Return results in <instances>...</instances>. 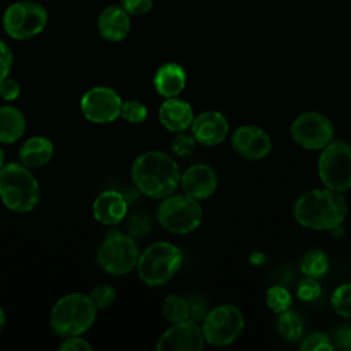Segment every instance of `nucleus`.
<instances>
[{
	"label": "nucleus",
	"instance_id": "42",
	"mask_svg": "<svg viewBox=\"0 0 351 351\" xmlns=\"http://www.w3.org/2000/svg\"><path fill=\"white\" fill-rule=\"evenodd\" d=\"M4 166V154H3V149L0 148V169Z\"/></svg>",
	"mask_w": 351,
	"mask_h": 351
},
{
	"label": "nucleus",
	"instance_id": "32",
	"mask_svg": "<svg viewBox=\"0 0 351 351\" xmlns=\"http://www.w3.org/2000/svg\"><path fill=\"white\" fill-rule=\"evenodd\" d=\"M296 295L300 300H304V302L315 300L321 295V285L318 284L317 278L306 277L302 281H299L296 288Z\"/></svg>",
	"mask_w": 351,
	"mask_h": 351
},
{
	"label": "nucleus",
	"instance_id": "6",
	"mask_svg": "<svg viewBox=\"0 0 351 351\" xmlns=\"http://www.w3.org/2000/svg\"><path fill=\"white\" fill-rule=\"evenodd\" d=\"M138 256L140 250L134 237L118 229H111L106 233L96 254L99 266L115 276L132 271L137 266Z\"/></svg>",
	"mask_w": 351,
	"mask_h": 351
},
{
	"label": "nucleus",
	"instance_id": "9",
	"mask_svg": "<svg viewBox=\"0 0 351 351\" xmlns=\"http://www.w3.org/2000/svg\"><path fill=\"white\" fill-rule=\"evenodd\" d=\"M202 208L197 200L186 195L165 199L158 208V221L169 232L185 234L195 230L202 222Z\"/></svg>",
	"mask_w": 351,
	"mask_h": 351
},
{
	"label": "nucleus",
	"instance_id": "30",
	"mask_svg": "<svg viewBox=\"0 0 351 351\" xmlns=\"http://www.w3.org/2000/svg\"><path fill=\"white\" fill-rule=\"evenodd\" d=\"M147 107L138 100H128L122 103L121 117L129 123H141L147 118Z\"/></svg>",
	"mask_w": 351,
	"mask_h": 351
},
{
	"label": "nucleus",
	"instance_id": "38",
	"mask_svg": "<svg viewBox=\"0 0 351 351\" xmlns=\"http://www.w3.org/2000/svg\"><path fill=\"white\" fill-rule=\"evenodd\" d=\"M60 351H90L92 346L88 340L82 339L81 336H70L64 337L62 344L59 346Z\"/></svg>",
	"mask_w": 351,
	"mask_h": 351
},
{
	"label": "nucleus",
	"instance_id": "4",
	"mask_svg": "<svg viewBox=\"0 0 351 351\" xmlns=\"http://www.w3.org/2000/svg\"><path fill=\"white\" fill-rule=\"evenodd\" d=\"M96 313L89 296L78 292L67 293L53 304L49 325L59 337L81 336L93 325Z\"/></svg>",
	"mask_w": 351,
	"mask_h": 351
},
{
	"label": "nucleus",
	"instance_id": "19",
	"mask_svg": "<svg viewBox=\"0 0 351 351\" xmlns=\"http://www.w3.org/2000/svg\"><path fill=\"white\" fill-rule=\"evenodd\" d=\"M159 121L170 132H184L192 125L193 110L185 100L167 97L159 108Z\"/></svg>",
	"mask_w": 351,
	"mask_h": 351
},
{
	"label": "nucleus",
	"instance_id": "25",
	"mask_svg": "<svg viewBox=\"0 0 351 351\" xmlns=\"http://www.w3.org/2000/svg\"><path fill=\"white\" fill-rule=\"evenodd\" d=\"M162 313L163 317L173 322H182L188 319V303L186 299L178 296V295H169L165 300H163V306H162Z\"/></svg>",
	"mask_w": 351,
	"mask_h": 351
},
{
	"label": "nucleus",
	"instance_id": "31",
	"mask_svg": "<svg viewBox=\"0 0 351 351\" xmlns=\"http://www.w3.org/2000/svg\"><path fill=\"white\" fill-rule=\"evenodd\" d=\"M188 303V319L192 322H202L208 313L207 300L200 295H191L186 299Z\"/></svg>",
	"mask_w": 351,
	"mask_h": 351
},
{
	"label": "nucleus",
	"instance_id": "22",
	"mask_svg": "<svg viewBox=\"0 0 351 351\" xmlns=\"http://www.w3.org/2000/svg\"><path fill=\"white\" fill-rule=\"evenodd\" d=\"M26 129L25 115L12 106L0 107V143L11 144L18 141Z\"/></svg>",
	"mask_w": 351,
	"mask_h": 351
},
{
	"label": "nucleus",
	"instance_id": "1",
	"mask_svg": "<svg viewBox=\"0 0 351 351\" xmlns=\"http://www.w3.org/2000/svg\"><path fill=\"white\" fill-rule=\"evenodd\" d=\"M347 204L340 192L313 189L303 193L293 206L298 223L314 230H335L344 221Z\"/></svg>",
	"mask_w": 351,
	"mask_h": 351
},
{
	"label": "nucleus",
	"instance_id": "11",
	"mask_svg": "<svg viewBox=\"0 0 351 351\" xmlns=\"http://www.w3.org/2000/svg\"><path fill=\"white\" fill-rule=\"evenodd\" d=\"M293 140L306 149H321L333 138L332 122L319 112L308 111L298 115L291 125Z\"/></svg>",
	"mask_w": 351,
	"mask_h": 351
},
{
	"label": "nucleus",
	"instance_id": "5",
	"mask_svg": "<svg viewBox=\"0 0 351 351\" xmlns=\"http://www.w3.org/2000/svg\"><path fill=\"white\" fill-rule=\"evenodd\" d=\"M182 263V252L174 244L158 241L145 248L137 261L140 280L148 287H160L170 281Z\"/></svg>",
	"mask_w": 351,
	"mask_h": 351
},
{
	"label": "nucleus",
	"instance_id": "12",
	"mask_svg": "<svg viewBox=\"0 0 351 351\" xmlns=\"http://www.w3.org/2000/svg\"><path fill=\"white\" fill-rule=\"evenodd\" d=\"M121 96L108 86H93L80 101L81 112L92 123H111L121 115Z\"/></svg>",
	"mask_w": 351,
	"mask_h": 351
},
{
	"label": "nucleus",
	"instance_id": "18",
	"mask_svg": "<svg viewBox=\"0 0 351 351\" xmlns=\"http://www.w3.org/2000/svg\"><path fill=\"white\" fill-rule=\"evenodd\" d=\"M100 36L107 41H122L130 32V18L122 5H108L97 19Z\"/></svg>",
	"mask_w": 351,
	"mask_h": 351
},
{
	"label": "nucleus",
	"instance_id": "36",
	"mask_svg": "<svg viewBox=\"0 0 351 351\" xmlns=\"http://www.w3.org/2000/svg\"><path fill=\"white\" fill-rule=\"evenodd\" d=\"M121 5L129 15H143L152 8L154 0H122Z\"/></svg>",
	"mask_w": 351,
	"mask_h": 351
},
{
	"label": "nucleus",
	"instance_id": "21",
	"mask_svg": "<svg viewBox=\"0 0 351 351\" xmlns=\"http://www.w3.org/2000/svg\"><path fill=\"white\" fill-rule=\"evenodd\" d=\"M53 156V144L44 136L27 138L19 148V160L29 169L45 166Z\"/></svg>",
	"mask_w": 351,
	"mask_h": 351
},
{
	"label": "nucleus",
	"instance_id": "26",
	"mask_svg": "<svg viewBox=\"0 0 351 351\" xmlns=\"http://www.w3.org/2000/svg\"><path fill=\"white\" fill-rule=\"evenodd\" d=\"M292 303L291 293L287 288L281 285H273L266 291V304L274 313H284L289 308Z\"/></svg>",
	"mask_w": 351,
	"mask_h": 351
},
{
	"label": "nucleus",
	"instance_id": "13",
	"mask_svg": "<svg viewBox=\"0 0 351 351\" xmlns=\"http://www.w3.org/2000/svg\"><path fill=\"white\" fill-rule=\"evenodd\" d=\"M204 346V337L202 333V328L197 326L196 322L189 319L174 324L170 329H167L158 340L156 350L167 351H199Z\"/></svg>",
	"mask_w": 351,
	"mask_h": 351
},
{
	"label": "nucleus",
	"instance_id": "10",
	"mask_svg": "<svg viewBox=\"0 0 351 351\" xmlns=\"http://www.w3.org/2000/svg\"><path fill=\"white\" fill-rule=\"evenodd\" d=\"M244 318L241 311L233 304H221L210 310L203 319L202 333L211 346H228L241 333Z\"/></svg>",
	"mask_w": 351,
	"mask_h": 351
},
{
	"label": "nucleus",
	"instance_id": "7",
	"mask_svg": "<svg viewBox=\"0 0 351 351\" xmlns=\"http://www.w3.org/2000/svg\"><path fill=\"white\" fill-rule=\"evenodd\" d=\"M48 22L47 10L30 0L10 4L3 14V27L14 40H27L40 34Z\"/></svg>",
	"mask_w": 351,
	"mask_h": 351
},
{
	"label": "nucleus",
	"instance_id": "8",
	"mask_svg": "<svg viewBox=\"0 0 351 351\" xmlns=\"http://www.w3.org/2000/svg\"><path fill=\"white\" fill-rule=\"evenodd\" d=\"M318 174L328 189H351V145L344 141L329 143L318 159Z\"/></svg>",
	"mask_w": 351,
	"mask_h": 351
},
{
	"label": "nucleus",
	"instance_id": "15",
	"mask_svg": "<svg viewBox=\"0 0 351 351\" xmlns=\"http://www.w3.org/2000/svg\"><path fill=\"white\" fill-rule=\"evenodd\" d=\"M229 132L226 118L218 111H206L192 121L193 138L207 147L221 144Z\"/></svg>",
	"mask_w": 351,
	"mask_h": 351
},
{
	"label": "nucleus",
	"instance_id": "34",
	"mask_svg": "<svg viewBox=\"0 0 351 351\" xmlns=\"http://www.w3.org/2000/svg\"><path fill=\"white\" fill-rule=\"evenodd\" d=\"M195 141L196 140L193 138V136L178 132V134L174 137L171 143V149L178 156H188L189 154H192L195 148Z\"/></svg>",
	"mask_w": 351,
	"mask_h": 351
},
{
	"label": "nucleus",
	"instance_id": "40",
	"mask_svg": "<svg viewBox=\"0 0 351 351\" xmlns=\"http://www.w3.org/2000/svg\"><path fill=\"white\" fill-rule=\"evenodd\" d=\"M265 259H266V256H265L262 252H252V254L250 255V262H251L252 265H262Z\"/></svg>",
	"mask_w": 351,
	"mask_h": 351
},
{
	"label": "nucleus",
	"instance_id": "41",
	"mask_svg": "<svg viewBox=\"0 0 351 351\" xmlns=\"http://www.w3.org/2000/svg\"><path fill=\"white\" fill-rule=\"evenodd\" d=\"M4 325H5V314H4V311H3V308L0 306V333L4 329Z\"/></svg>",
	"mask_w": 351,
	"mask_h": 351
},
{
	"label": "nucleus",
	"instance_id": "2",
	"mask_svg": "<svg viewBox=\"0 0 351 351\" xmlns=\"http://www.w3.org/2000/svg\"><path fill=\"white\" fill-rule=\"evenodd\" d=\"M176 160L160 151L141 154L132 165V180L136 188L149 197H166L180 182Z\"/></svg>",
	"mask_w": 351,
	"mask_h": 351
},
{
	"label": "nucleus",
	"instance_id": "35",
	"mask_svg": "<svg viewBox=\"0 0 351 351\" xmlns=\"http://www.w3.org/2000/svg\"><path fill=\"white\" fill-rule=\"evenodd\" d=\"M21 95V85L14 78H4L0 82V96L7 101H14Z\"/></svg>",
	"mask_w": 351,
	"mask_h": 351
},
{
	"label": "nucleus",
	"instance_id": "24",
	"mask_svg": "<svg viewBox=\"0 0 351 351\" xmlns=\"http://www.w3.org/2000/svg\"><path fill=\"white\" fill-rule=\"evenodd\" d=\"M278 333L288 341H296L302 337L303 333V321L302 318L293 311H284L281 313L277 321Z\"/></svg>",
	"mask_w": 351,
	"mask_h": 351
},
{
	"label": "nucleus",
	"instance_id": "27",
	"mask_svg": "<svg viewBox=\"0 0 351 351\" xmlns=\"http://www.w3.org/2000/svg\"><path fill=\"white\" fill-rule=\"evenodd\" d=\"M333 310L341 317H351V282L341 284L330 298Z\"/></svg>",
	"mask_w": 351,
	"mask_h": 351
},
{
	"label": "nucleus",
	"instance_id": "3",
	"mask_svg": "<svg viewBox=\"0 0 351 351\" xmlns=\"http://www.w3.org/2000/svg\"><path fill=\"white\" fill-rule=\"evenodd\" d=\"M0 199L15 213H29L40 200V185L29 167L22 163H4L0 169Z\"/></svg>",
	"mask_w": 351,
	"mask_h": 351
},
{
	"label": "nucleus",
	"instance_id": "20",
	"mask_svg": "<svg viewBox=\"0 0 351 351\" xmlns=\"http://www.w3.org/2000/svg\"><path fill=\"white\" fill-rule=\"evenodd\" d=\"M185 84V70L180 64L171 62L160 66L154 77V86L163 97H176L182 92Z\"/></svg>",
	"mask_w": 351,
	"mask_h": 351
},
{
	"label": "nucleus",
	"instance_id": "28",
	"mask_svg": "<svg viewBox=\"0 0 351 351\" xmlns=\"http://www.w3.org/2000/svg\"><path fill=\"white\" fill-rule=\"evenodd\" d=\"M128 232L132 237H144L152 229L151 217L145 213L136 211L128 219Z\"/></svg>",
	"mask_w": 351,
	"mask_h": 351
},
{
	"label": "nucleus",
	"instance_id": "29",
	"mask_svg": "<svg viewBox=\"0 0 351 351\" xmlns=\"http://www.w3.org/2000/svg\"><path fill=\"white\" fill-rule=\"evenodd\" d=\"M115 298H117V292L108 284H100L95 287L89 295V299L96 307V310L108 308L115 302Z\"/></svg>",
	"mask_w": 351,
	"mask_h": 351
},
{
	"label": "nucleus",
	"instance_id": "39",
	"mask_svg": "<svg viewBox=\"0 0 351 351\" xmlns=\"http://www.w3.org/2000/svg\"><path fill=\"white\" fill-rule=\"evenodd\" d=\"M336 343L341 350H351V325H343L336 330Z\"/></svg>",
	"mask_w": 351,
	"mask_h": 351
},
{
	"label": "nucleus",
	"instance_id": "33",
	"mask_svg": "<svg viewBox=\"0 0 351 351\" xmlns=\"http://www.w3.org/2000/svg\"><path fill=\"white\" fill-rule=\"evenodd\" d=\"M300 348L304 351H329L333 350V344L325 333L317 332L307 336L300 344Z\"/></svg>",
	"mask_w": 351,
	"mask_h": 351
},
{
	"label": "nucleus",
	"instance_id": "23",
	"mask_svg": "<svg viewBox=\"0 0 351 351\" xmlns=\"http://www.w3.org/2000/svg\"><path fill=\"white\" fill-rule=\"evenodd\" d=\"M328 269H329L328 256L319 250H311L306 252L300 262V270L307 277L319 278L326 274Z\"/></svg>",
	"mask_w": 351,
	"mask_h": 351
},
{
	"label": "nucleus",
	"instance_id": "17",
	"mask_svg": "<svg viewBox=\"0 0 351 351\" xmlns=\"http://www.w3.org/2000/svg\"><path fill=\"white\" fill-rule=\"evenodd\" d=\"M128 211V200L118 191H104L93 202V217L97 222L112 226L119 223Z\"/></svg>",
	"mask_w": 351,
	"mask_h": 351
},
{
	"label": "nucleus",
	"instance_id": "14",
	"mask_svg": "<svg viewBox=\"0 0 351 351\" xmlns=\"http://www.w3.org/2000/svg\"><path fill=\"white\" fill-rule=\"evenodd\" d=\"M232 147L240 156L256 160L270 154L271 140L262 128L244 125L234 130L232 136Z\"/></svg>",
	"mask_w": 351,
	"mask_h": 351
},
{
	"label": "nucleus",
	"instance_id": "37",
	"mask_svg": "<svg viewBox=\"0 0 351 351\" xmlns=\"http://www.w3.org/2000/svg\"><path fill=\"white\" fill-rule=\"evenodd\" d=\"M12 52L8 45L0 40V82L10 75L12 67Z\"/></svg>",
	"mask_w": 351,
	"mask_h": 351
},
{
	"label": "nucleus",
	"instance_id": "16",
	"mask_svg": "<svg viewBox=\"0 0 351 351\" xmlns=\"http://www.w3.org/2000/svg\"><path fill=\"white\" fill-rule=\"evenodd\" d=\"M180 180L184 193L195 200L210 197L218 185L215 171L207 165L191 166L184 171Z\"/></svg>",
	"mask_w": 351,
	"mask_h": 351
}]
</instances>
